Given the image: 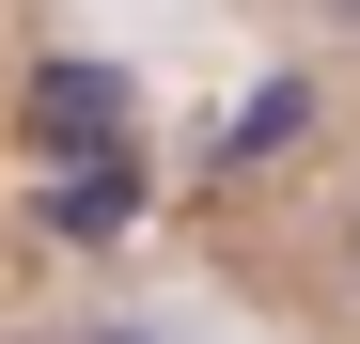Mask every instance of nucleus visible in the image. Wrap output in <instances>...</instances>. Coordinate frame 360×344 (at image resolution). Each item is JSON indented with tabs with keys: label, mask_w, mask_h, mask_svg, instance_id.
Returning a JSON list of instances; mask_svg holds the SVG:
<instances>
[{
	"label": "nucleus",
	"mask_w": 360,
	"mask_h": 344,
	"mask_svg": "<svg viewBox=\"0 0 360 344\" xmlns=\"http://www.w3.org/2000/svg\"><path fill=\"white\" fill-rule=\"evenodd\" d=\"M79 344H157V329H79Z\"/></svg>",
	"instance_id": "2"
},
{
	"label": "nucleus",
	"mask_w": 360,
	"mask_h": 344,
	"mask_svg": "<svg viewBox=\"0 0 360 344\" xmlns=\"http://www.w3.org/2000/svg\"><path fill=\"white\" fill-rule=\"evenodd\" d=\"M345 266H360V219H345Z\"/></svg>",
	"instance_id": "3"
},
{
	"label": "nucleus",
	"mask_w": 360,
	"mask_h": 344,
	"mask_svg": "<svg viewBox=\"0 0 360 344\" xmlns=\"http://www.w3.org/2000/svg\"><path fill=\"white\" fill-rule=\"evenodd\" d=\"M314 32H345V47H360V0H314Z\"/></svg>",
	"instance_id": "1"
}]
</instances>
